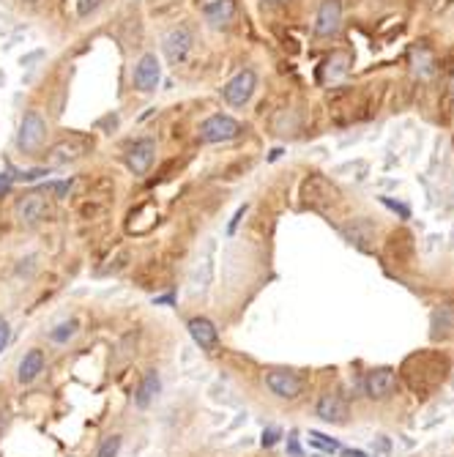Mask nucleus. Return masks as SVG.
<instances>
[{"mask_svg": "<svg viewBox=\"0 0 454 457\" xmlns=\"http://www.w3.org/2000/svg\"><path fill=\"white\" fill-rule=\"evenodd\" d=\"M449 370H452V361L441 351H416L402 361L400 375L413 395L424 400V397L435 395L446 383Z\"/></svg>", "mask_w": 454, "mask_h": 457, "instance_id": "nucleus-1", "label": "nucleus"}, {"mask_svg": "<svg viewBox=\"0 0 454 457\" xmlns=\"http://www.w3.org/2000/svg\"><path fill=\"white\" fill-rule=\"evenodd\" d=\"M241 134V124L230 115H211L200 124V140L203 143H227V140H235Z\"/></svg>", "mask_w": 454, "mask_h": 457, "instance_id": "nucleus-2", "label": "nucleus"}, {"mask_svg": "<svg viewBox=\"0 0 454 457\" xmlns=\"http://www.w3.org/2000/svg\"><path fill=\"white\" fill-rule=\"evenodd\" d=\"M44 140H47V124H44V118L36 112V110L25 112L20 134H17V146H20V151L22 154H33V151H39V148L44 146Z\"/></svg>", "mask_w": 454, "mask_h": 457, "instance_id": "nucleus-3", "label": "nucleus"}, {"mask_svg": "<svg viewBox=\"0 0 454 457\" xmlns=\"http://www.w3.org/2000/svg\"><path fill=\"white\" fill-rule=\"evenodd\" d=\"M255 85H257L255 71H252V69H244V71H238V74L225 85L222 96H225V102L233 104V107H244V104L252 99V93H255Z\"/></svg>", "mask_w": 454, "mask_h": 457, "instance_id": "nucleus-4", "label": "nucleus"}, {"mask_svg": "<svg viewBox=\"0 0 454 457\" xmlns=\"http://www.w3.org/2000/svg\"><path fill=\"white\" fill-rule=\"evenodd\" d=\"M266 386L271 389V395L282 397V400H296L304 392V381L293 370H271L266 375Z\"/></svg>", "mask_w": 454, "mask_h": 457, "instance_id": "nucleus-5", "label": "nucleus"}, {"mask_svg": "<svg viewBox=\"0 0 454 457\" xmlns=\"http://www.w3.org/2000/svg\"><path fill=\"white\" fill-rule=\"evenodd\" d=\"M397 383H400V378H397V373H394L392 367H375L367 375V383L364 386H367V395L372 400H389L397 392Z\"/></svg>", "mask_w": 454, "mask_h": 457, "instance_id": "nucleus-6", "label": "nucleus"}, {"mask_svg": "<svg viewBox=\"0 0 454 457\" xmlns=\"http://www.w3.org/2000/svg\"><path fill=\"white\" fill-rule=\"evenodd\" d=\"M315 414L320 416L323 422H329V424H345V422H348V414H351V408H348V400H345L342 395L329 392V395H323L320 400H318Z\"/></svg>", "mask_w": 454, "mask_h": 457, "instance_id": "nucleus-7", "label": "nucleus"}, {"mask_svg": "<svg viewBox=\"0 0 454 457\" xmlns=\"http://www.w3.org/2000/svg\"><path fill=\"white\" fill-rule=\"evenodd\" d=\"M162 50H165L167 61L173 63H181L189 55V50H192V30L186 28V25H178V28H173L170 33L165 36V44H162Z\"/></svg>", "mask_w": 454, "mask_h": 457, "instance_id": "nucleus-8", "label": "nucleus"}, {"mask_svg": "<svg viewBox=\"0 0 454 457\" xmlns=\"http://www.w3.org/2000/svg\"><path fill=\"white\" fill-rule=\"evenodd\" d=\"M159 77H162V69H159L156 55H151V52L143 55L134 66V88L143 91V93H151V91H156Z\"/></svg>", "mask_w": 454, "mask_h": 457, "instance_id": "nucleus-9", "label": "nucleus"}, {"mask_svg": "<svg viewBox=\"0 0 454 457\" xmlns=\"http://www.w3.org/2000/svg\"><path fill=\"white\" fill-rule=\"evenodd\" d=\"M342 22V3L339 0H323L315 17V33L318 36H334Z\"/></svg>", "mask_w": 454, "mask_h": 457, "instance_id": "nucleus-10", "label": "nucleus"}, {"mask_svg": "<svg viewBox=\"0 0 454 457\" xmlns=\"http://www.w3.org/2000/svg\"><path fill=\"white\" fill-rule=\"evenodd\" d=\"M47 214H50V206H47V200H44L42 195H28V197H22L20 203H17V219H20L22 225H28V228L39 225Z\"/></svg>", "mask_w": 454, "mask_h": 457, "instance_id": "nucleus-11", "label": "nucleus"}, {"mask_svg": "<svg viewBox=\"0 0 454 457\" xmlns=\"http://www.w3.org/2000/svg\"><path fill=\"white\" fill-rule=\"evenodd\" d=\"M189 334H192V340H194L203 351H214L216 342H219V332H216V326H214L208 318H192V320H189Z\"/></svg>", "mask_w": 454, "mask_h": 457, "instance_id": "nucleus-12", "label": "nucleus"}, {"mask_svg": "<svg viewBox=\"0 0 454 457\" xmlns=\"http://www.w3.org/2000/svg\"><path fill=\"white\" fill-rule=\"evenodd\" d=\"M153 154H156L153 140H140V143H134V146L129 148V156H126L132 173H134V175H143L145 170L153 165Z\"/></svg>", "mask_w": 454, "mask_h": 457, "instance_id": "nucleus-13", "label": "nucleus"}, {"mask_svg": "<svg viewBox=\"0 0 454 457\" xmlns=\"http://www.w3.org/2000/svg\"><path fill=\"white\" fill-rule=\"evenodd\" d=\"M342 236L351 244H356L359 250H370L372 241H375V225H372L370 219H353V222H348L342 228Z\"/></svg>", "mask_w": 454, "mask_h": 457, "instance_id": "nucleus-14", "label": "nucleus"}, {"mask_svg": "<svg viewBox=\"0 0 454 457\" xmlns=\"http://www.w3.org/2000/svg\"><path fill=\"white\" fill-rule=\"evenodd\" d=\"M203 14L211 28H225L235 17V0H214L203 8Z\"/></svg>", "mask_w": 454, "mask_h": 457, "instance_id": "nucleus-15", "label": "nucleus"}, {"mask_svg": "<svg viewBox=\"0 0 454 457\" xmlns=\"http://www.w3.org/2000/svg\"><path fill=\"white\" fill-rule=\"evenodd\" d=\"M42 370H44V354L39 348H33V351H28V354L22 356L20 367H17V381L20 383H33Z\"/></svg>", "mask_w": 454, "mask_h": 457, "instance_id": "nucleus-16", "label": "nucleus"}, {"mask_svg": "<svg viewBox=\"0 0 454 457\" xmlns=\"http://www.w3.org/2000/svg\"><path fill=\"white\" fill-rule=\"evenodd\" d=\"M159 386H162V381H159V373H156V370L145 373L143 383H140V389H137V395H134V405H137V408H148L151 400L159 395Z\"/></svg>", "mask_w": 454, "mask_h": 457, "instance_id": "nucleus-17", "label": "nucleus"}, {"mask_svg": "<svg viewBox=\"0 0 454 457\" xmlns=\"http://www.w3.org/2000/svg\"><path fill=\"white\" fill-rule=\"evenodd\" d=\"M77 329H80L77 320H63V323H58V326L50 332V340H52V342H69V340L77 334Z\"/></svg>", "mask_w": 454, "mask_h": 457, "instance_id": "nucleus-18", "label": "nucleus"}, {"mask_svg": "<svg viewBox=\"0 0 454 457\" xmlns=\"http://www.w3.org/2000/svg\"><path fill=\"white\" fill-rule=\"evenodd\" d=\"M310 444L312 446H318V449H323V452H339L342 446H339V441H334V438L323 436V433H310Z\"/></svg>", "mask_w": 454, "mask_h": 457, "instance_id": "nucleus-19", "label": "nucleus"}, {"mask_svg": "<svg viewBox=\"0 0 454 457\" xmlns=\"http://www.w3.org/2000/svg\"><path fill=\"white\" fill-rule=\"evenodd\" d=\"M118 452H121V436H107L102 441L96 457H118Z\"/></svg>", "mask_w": 454, "mask_h": 457, "instance_id": "nucleus-20", "label": "nucleus"}, {"mask_svg": "<svg viewBox=\"0 0 454 457\" xmlns=\"http://www.w3.org/2000/svg\"><path fill=\"white\" fill-rule=\"evenodd\" d=\"M345 63H348V58H345V55H337L334 61H329V74H331V77L345 74V71H348V66H345Z\"/></svg>", "mask_w": 454, "mask_h": 457, "instance_id": "nucleus-21", "label": "nucleus"}, {"mask_svg": "<svg viewBox=\"0 0 454 457\" xmlns=\"http://www.w3.org/2000/svg\"><path fill=\"white\" fill-rule=\"evenodd\" d=\"M102 6V0H80V17H88V14H93L96 8Z\"/></svg>", "mask_w": 454, "mask_h": 457, "instance_id": "nucleus-22", "label": "nucleus"}, {"mask_svg": "<svg viewBox=\"0 0 454 457\" xmlns=\"http://www.w3.org/2000/svg\"><path fill=\"white\" fill-rule=\"evenodd\" d=\"M8 340H11V329H8V323L0 318V354L6 351V345H8Z\"/></svg>", "mask_w": 454, "mask_h": 457, "instance_id": "nucleus-23", "label": "nucleus"}, {"mask_svg": "<svg viewBox=\"0 0 454 457\" xmlns=\"http://www.w3.org/2000/svg\"><path fill=\"white\" fill-rule=\"evenodd\" d=\"M42 175H47V170H39V167H36V170H22L17 178H20V181H36V178H42Z\"/></svg>", "mask_w": 454, "mask_h": 457, "instance_id": "nucleus-24", "label": "nucleus"}, {"mask_svg": "<svg viewBox=\"0 0 454 457\" xmlns=\"http://www.w3.org/2000/svg\"><path fill=\"white\" fill-rule=\"evenodd\" d=\"M277 441H279V430H263V438H260L263 446H274Z\"/></svg>", "mask_w": 454, "mask_h": 457, "instance_id": "nucleus-25", "label": "nucleus"}, {"mask_svg": "<svg viewBox=\"0 0 454 457\" xmlns=\"http://www.w3.org/2000/svg\"><path fill=\"white\" fill-rule=\"evenodd\" d=\"M383 203L392 208V211H400V216H402V219H408V216H411L408 206H400V203H394V200H389V197H383Z\"/></svg>", "mask_w": 454, "mask_h": 457, "instance_id": "nucleus-26", "label": "nucleus"}, {"mask_svg": "<svg viewBox=\"0 0 454 457\" xmlns=\"http://www.w3.org/2000/svg\"><path fill=\"white\" fill-rule=\"evenodd\" d=\"M288 452H290V457H301V449H298L296 433H290V436H288Z\"/></svg>", "mask_w": 454, "mask_h": 457, "instance_id": "nucleus-27", "label": "nucleus"}, {"mask_svg": "<svg viewBox=\"0 0 454 457\" xmlns=\"http://www.w3.org/2000/svg\"><path fill=\"white\" fill-rule=\"evenodd\" d=\"M244 211H247V206H241V208H238V211H235V216H233V222H230V233L235 230V225H238V219L244 216Z\"/></svg>", "mask_w": 454, "mask_h": 457, "instance_id": "nucleus-28", "label": "nucleus"}, {"mask_svg": "<svg viewBox=\"0 0 454 457\" xmlns=\"http://www.w3.org/2000/svg\"><path fill=\"white\" fill-rule=\"evenodd\" d=\"M8 184H11V178H8L6 173H0V192H6V189H8Z\"/></svg>", "mask_w": 454, "mask_h": 457, "instance_id": "nucleus-29", "label": "nucleus"}, {"mask_svg": "<svg viewBox=\"0 0 454 457\" xmlns=\"http://www.w3.org/2000/svg\"><path fill=\"white\" fill-rule=\"evenodd\" d=\"M342 455H345V457H367L364 452H361V449H345Z\"/></svg>", "mask_w": 454, "mask_h": 457, "instance_id": "nucleus-30", "label": "nucleus"}, {"mask_svg": "<svg viewBox=\"0 0 454 457\" xmlns=\"http://www.w3.org/2000/svg\"><path fill=\"white\" fill-rule=\"evenodd\" d=\"M156 304H173V296H162V299H156Z\"/></svg>", "mask_w": 454, "mask_h": 457, "instance_id": "nucleus-31", "label": "nucleus"}, {"mask_svg": "<svg viewBox=\"0 0 454 457\" xmlns=\"http://www.w3.org/2000/svg\"><path fill=\"white\" fill-rule=\"evenodd\" d=\"M452 99H454V80H452Z\"/></svg>", "mask_w": 454, "mask_h": 457, "instance_id": "nucleus-32", "label": "nucleus"}, {"mask_svg": "<svg viewBox=\"0 0 454 457\" xmlns=\"http://www.w3.org/2000/svg\"><path fill=\"white\" fill-rule=\"evenodd\" d=\"M269 3H279V0H269Z\"/></svg>", "mask_w": 454, "mask_h": 457, "instance_id": "nucleus-33", "label": "nucleus"}, {"mask_svg": "<svg viewBox=\"0 0 454 457\" xmlns=\"http://www.w3.org/2000/svg\"><path fill=\"white\" fill-rule=\"evenodd\" d=\"M28 3H36V0H28Z\"/></svg>", "mask_w": 454, "mask_h": 457, "instance_id": "nucleus-34", "label": "nucleus"}]
</instances>
